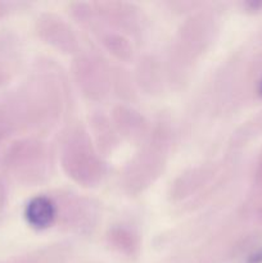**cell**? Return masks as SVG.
I'll return each instance as SVG.
<instances>
[{"label": "cell", "mask_w": 262, "mask_h": 263, "mask_svg": "<svg viewBox=\"0 0 262 263\" xmlns=\"http://www.w3.org/2000/svg\"><path fill=\"white\" fill-rule=\"evenodd\" d=\"M54 205L48 198L38 197L28 203L26 208V218L33 228L44 229L50 225L54 220Z\"/></svg>", "instance_id": "cell-1"}, {"label": "cell", "mask_w": 262, "mask_h": 263, "mask_svg": "<svg viewBox=\"0 0 262 263\" xmlns=\"http://www.w3.org/2000/svg\"><path fill=\"white\" fill-rule=\"evenodd\" d=\"M261 92H262V84H261Z\"/></svg>", "instance_id": "cell-2"}]
</instances>
